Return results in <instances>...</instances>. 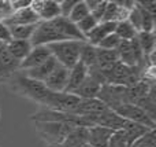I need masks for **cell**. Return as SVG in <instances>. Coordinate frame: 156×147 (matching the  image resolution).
I'll list each match as a JSON object with an SVG mask.
<instances>
[{
    "instance_id": "6da1fadb",
    "label": "cell",
    "mask_w": 156,
    "mask_h": 147,
    "mask_svg": "<svg viewBox=\"0 0 156 147\" xmlns=\"http://www.w3.org/2000/svg\"><path fill=\"white\" fill-rule=\"evenodd\" d=\"M85 41L78 40H63L58 43L48 44L47 48L49 50L51 55L58 61V63L65 66L66 69L70 70L71 68L80 62V52L82 48V44Z\"/></svg>"
},
{
    "instance_id": "7a4b0ae2",
    "label": "cell",
    "mask_w": 156,
    "mask_h": 147,
    "mask_svg": "<svg viewBox=\"0 0 156 147\" xmlns=\"http://www.w3.org/2000/svg\"><path fill=\"white\" fill-rule=\"evenodd\" d=\"M15 87L16 92H19L21 95H23L25 98L30 99V101H34L37 103L43 105V106H45L49 95L52 94L43 83L29 79L23 73L15 76Z\"/></svg>"
},
{
    "instance_id": "3957f363",
    "label": "cell",
    "mask_w": 156,
    "mask_h": 147,
    "mask_svg": "<svg viewBox=\"0 0 156 147\" xmlns=\"http://www.w3.org/2000/svg\"><path fill=\"white\" fill-rule=\"evenodd\" d=\"M74 128L77 127L69 123H36L40 136L52 147L59 146Z\"/></svg>"
},
{
    "instance_id": "277c9868",
    "label": "cell",
    "mask_w": 156,
    "mask_h": 147,
    "mask_svg": "<svg viewBox=\"0 0 156 147\" xmlns=\"http://www.w3.org/2000/svg\"><path fill=\"white\" fill-rule=\"evenodd\" d=\"M111 110L115 112L119 117H122L126 121H130V123L141 124V125L148 127V128H151V129H155V127H156V121L152 120L137 105L123 103V105H119V106L114 107V109H111Z\"/></svg>"
},
{
    "instance_id": "5b68a950",
    "label": "cell",
    "mask_w": 156,
    "mask_h": 147,
    "mask_svg": "<svg viewBox=\"0 0 156 147\" xmlns=\"http://www.w3.org/2000/svg\"><path fill=\"white\" fill-rule=\"evenodd\" d=\"M66 40L52 25L51 21H40L36 25L34 33H33L32 39H30V44L33 47L36 46H48L52 43H58V41Z\"/></svg>"
},
{
    "instance_id": "8992f818",
    "label": "cell",
    "mask_w": 156,
    "mask_h": 147,
    "mask_svg": "<svg viewBox=\"0 0 156 147\" xmlns=\"http://www.w3.org/2000/svg\"><path fill=\"white\" fill-rule=\"evenodd\" d=\"M30 8L37 14L40 21H54L60 17V6L58 0H32Z\"/></svg>"
},
{
    "instance_id": "52a82bcc",
    "label": "cell",
    "mask_w": 156,
    "mask_h": 147,
    "mask_svg": "<svg viewBox=\"0 0 156 147\" xmlns=\"http://www.w3.org/2000/svg\"><path fill=\"white\" fill-rule=\"evenodd\" d=\"M90 123V125H97V127H103V128H107L110 131H119L125 127L126 120H123L122 117H119L115 112H112L111 109L105 110L104 113L97 116H92V117H86Z\"/></svg>"
},
{
    "instance_id": "ba28073f",
    "label": "cell",
    "mask_w": 156,
    "mask_h": 147,
    "mask_svg": "<svg viewBox=\"0 0 156 147\" xmlns=\"http://www.w3.org/2000/svg\"><path fill=\"white\" fill-rule=\"evenodd\" d=\"M69 73H70L69 69H66L62 65H58L55 68V70L44 80L43 84L51 92H56V94L65 92L66 87H67V81H69Z\"/></svg>"
},
{
    "instance_id": "9c48e42d",
    "label": "cell",
    "mask_w": 156,
    "mask_h": 147,
    "mask_svg": "<svg viewBox=\"0 0 156 147\" xmlns=\"http://www.w3.org/2000/svg\"><path fill=\"white\" fill-rule=\"evenodd\" d=\"M105 110H108L107 105L104 102H101L99 98L94 99H81L78 102V105L74 107V110L71 112V114L80 116V117H92V116H97L104 113Z\"/></svg>"
},
{
    "instance_id": "30bf717a",
    "label": "cell",
    "mask_w": 156,
    "mask_h": 147,
    "mask_svg": "<svg viewBox=\"0 0 156 147\" xmlns=\"http://www.w3.org/2000/svg\"><path fill=\"white\" fill-rule=\"evenodd\" d=\"M7 28L12 26H26V25H36L40 22V18L37 17V14L32 10L30 7H26L23 10L14 11L8 18H5L4 21H2Z\"/></svg>"
},
{
    "instance_id": "8fae6325",
    "label": "cell",
    "mask_w": 156,
    "mask_h": 147,
    "mask_svg": "<svg viewBox=\"0 0 156 147\" xmlns=\"http://www.w3.org/2000/svg\"><path fill=\"white\" fill-rule=\"evenodd\" d=\"M51 57V52L47 48V46H36L30 50L27 57L19 63V70H30V69L36 68V66L41 65L45 62L48 58Z\"/></svg>"
},
{
    "instance_id": "7c38bea8",
    "label": "cell",
    "mask_w": 156,
    "mask_h": 147,
    "mask_svg": "<svg viewBox=\"0 0 156 147\" xmlns=\"http://www.w3.org/2000/svg\"><path fill=\"white\" fill-rule=\"evenodd\" d=\"M101 87H103V83L97 77L89 74L85 81L73 92V95H76L80 99H94L99 96Z\"/></svg>"
},
{
    "instance_id": "4fadbf2b",
    "label": "cell",
    "mask_w": 156,
    "mask_h": 147,
    "mask_svg": "<svg viewBox=\"0 0 156 147\" xmlns=\"http://www.w3.org/2000/svg\"><path fill=\"white\" fill-rule=\"evenodd\" d=\"M55 29L66 39V40H78V41H86L85 37L80 33L77 29V25L73 24L69 18H63V17H58L54 21H51Z\"/></svg>"
},
{
    "instance_id": "5bb4252c",
    "label": "cell",
    "mask_w": 156,
    "mask_h": 147,
    "mask_svg": "<svg viewBox=\"0 0 156 147\" xmlns=\"http://www.w3.org/2000/svg\"><path fill=\"white\" fill-rule=\"evenodd\" d=\"M58 65H59V63H58V61L51 55V57H49L45 62H43L41 65H38V66H36V68L30 69V70L23 72V74L26 77H29V79H32V80L44 83V80H45L47 77H48L49 74L55 70V68H56Z\"/></svg>"
},
{
    "instance_id": "9a60e30c",
    "label": "cell",
    "mask_w": 156,
    "mask_h": 147,
    "mask_svg": "<svg viewBox=\"0 0 156 147\" xmlns=\"http://www.w3.org/2000/svg\"><path fill=\"white\" fill-rule=\"evenodd\" d=\"M3 46L7 50L8 54H10L14 59L18 61L19 63L27 57L30 50L33 48V46L30 44L29 40H14V39H11L8 43L3 44Z\"/></svg>"
},
{
    "instance_id": "2e32d148",
    "label": "cell",
    "mask_w": 156,
    "mask_h": 147,
    "mask_svg": "<svg viewBox=\"0 0 156 147\" xmlns=\"http://www.w3.org/2000/svg\"><path fill=\"white\" fill-rule=\"evenodd\" d=\"M89 76V70L85 65H82L81 62H78L74 68L70 69L69 73V81H67V87H66V94H73L74 91L82 84L86 80V77Z\"/></svg>"
},
{
    "instance_id": "e0dca14e",
    "label": "cell",
    "mask_w": 156,
    "mask_h": 147,
    "mask_svg": "<svg viewBox=\"0 0 156 147\" xmlns=\"http://www.w3.org/2000/svg\"><path fill=\"white\" fill-rule=\"evenodd\" d=\"M115 28L116 22H99L96 25V28L85 37L86 43L96 47L103 39H105L108 35H112L115 32Z\"/></svg>"
},
{
    "instance_id": "ac0fdd59",
    "label": "cell",
    "mask_w": 156,
    "mask_h": 147,
    "mask_svg": "<svg viewBox=\"0 0 156 147\" xmlns=\"http://www.w3.org/2000/svg\"><path fill=\"white\" fill-rule=\"evenodd\" d=\"M112 131L103 127L93 125L88 128V145L92 147H108Z\"/></svg>"
},
{
    "instance_id": "d6986e66",
    "label": "cell",
    "mask_w": 156,
    "mask_h": 147,
    "mask_svg": "<svg viewBox=\"0 0 156 147\" xmlns=\"http://www.w3.org/2000/svg\"><path fill=\"white\" fill-rule=\"evenodd\" d=\"M88 143V128L77 127L56 147H82Z\"/></svg>"
},
{
    "instance_id": "ffe728a7",
    "label": "cell",
    "mask_w": 156,
    "mask_h": 147,
    "mask_svg": "<svg viewBox=\"0 0 156 147\" xmlns=\"http://www.w3.org/2000/svg\"><path fill=\"white\" fill-rule=\"evenodd\" d=\"M119 62L118 54L116 51H111V50H101L96 47V66L94 68L100 72H104L110 69L112 65Z\"/></svg>"
},
{
    "instance_id": "44dd1931",
    "label": "cell",
    "mask_w": 156,
    "mask_h": 147,
    "mask_svg": "<svg viewBox=\"0 0 156 147\" xmlns=\"http://www.w3.org/2000/svg\"><path fill=\"white\" fill-rule=\"evenodd\" d=\"M16 70H19V62L8 54L4 46H0V77L12 74Z\"/></svg>"
},
{
    "instance_id": "7402d4cb",
    "label": "cell",
    "mask_w": 156,
    "mask_h": 147,
    "mask_svg": "<svg viewBox=\"0 0 156 147\" xmlns=\"http://www.w3.org/2000/svg\"><path fill=\"white\" fill-rule=\"evenodd\" d=\"M122 131H123L125 136H126V139H127V143H129V147H130V145H132L133 142H136L138 138H141L148 131H151V128L144 127V125H141V124L126 121V124H125V127L122 128Z\"/></svg>"
},
{
    "instance_id": "603a6c76",
    "label": "cell",
    "mask_w": 156,
    "mask_h": 147,
    "mask_svg": "<svg viewBox=\"0 0 156 147\" xmlns=\"http://www.w3.org/2000/svg\"><path fill=\"white\" fill-rule=\"evenodd\" d=\"M136 39H137V43L143 51L144 57H148L155 52V32H138Z\"/></svg>"
},
{
    "instance_id": "cb8c5ba5",
    "label": "cell",
    "mask_w": 156,
    "mask_h": 147,
    "mask_svg": "<svg viewBox=\"0 0 156 147\" xmlns=\"http://www.w3.org/2000/svg\"><path fill=\"white\" fill-rule=\"evenodd\" d=\"M80 62L82 65H85L86 68L92 69L96 66V47L90 46L89 43H83L82 44V48H81L80 52Z\"/></svg>"
},
{
    "instance_id": "d4e9b609",
    "label": "cell",
    "mask_w": 156,
    "mask_h": 147,
    "mask_svg": "<svg viewBox=\"0 0 156 147\" xmlns=\"http://www.w3.org/2000/svg\"><path fill=\"white\" fill-rule=\"evenodd\" d=\"M115 33L116 36L119 37V40L122 41H130L133 39H136L137 36V32L134 30V28L130 25V22L127 21H121L116 22V28H115Z\"/></svg>"
},
{
    "instance_id": "484cf974",
    "label": "cell",
    "mask_w": 156,
    "mask_h": 147,
    "mask_svg": "<svg viewBox=\"0 0 156 147\" xmlns=\"http://www.w3.org/2000/svg\"><path fill=\"white\" fill-rule=\"evenodd\" d=\"M37 25V24H36ZM36 25H26V26H12L8 28L10 29L11 39L14 40H29L32 39L33 33H34Z\"/></svg>"
},
{
    "instance_id": "4316f807",
    "label": "cell",
    "mask_w": 156,
    "mask_h": 147,
    "mask_svg": "<svg viewBox=\"0 0 156 147\" xmlns=\"http://www.w3.org/2000/svg\"><path fill=\"white\" fill-rule=\"evenodd\" d=\"M89 10L88 7H86V3L85 0H78L76 3V6L73 7V10H71V13L69 14L67 18L70 19L73 24H77V22H80L81 19H83L85 17L89 15Z\"/></svg>"
},
{
    "instance_id": "83f0119b",
    "label": "cell",
    "mask_w": 156,
    "mask_h": 147,
    "mask_svg": "<svg viewBox=\"0 0 156 147\" xmlns=\"http://www.w3.org/2000/svg\"><path fill=\"white\" fill-rule=\"evenodd\" d=\"M99 24V22L96 21V19L93 18V17L89 14L88 17H85L83 19H81L80 22H77V29L80 30V33L83 36V37H86V36L89 35V33L92 32V30L96 28V25Z\"/></svg>"
},
{
    "instance_id": "f1b7e54d",
    "label": "cell",
    "mask_w": 156,
    "mask_h": 147,
    "mask_svg": "<svg viewBox=\"0 0 156 147\" xmlns=\"http://www.w3.org/2000/svg\"><path fill=\"white\" fill-rule=\"evenodd\" d=\"M130 147H156V132L155 129L148 131L145 135L138 138L136 142H133Z\"/></svg>"
},
{
    "instance_id": "f546056e",
    "label": "cell",
    "mask_w": 156,
    "mask_h": 147,
    "mask_svg": "<svg viewBox=\"0 0 156 147\" xmlns=\"http://www.w3.org/2000/svg\"><path fill=\"white\" fill-rule=\"evenodd\" d=\"M119 43H121L119 37L115 35V33H112V35H108L105 39H103V40L100 41L96 47L97 48H101V50H111V51H116Z\"/></svg>"
},
{
    "instance_id": "4dcf8cb0",
    "label": "cell",
    "mask_w": 156,
    "mask_h": 147,
    "mask_svg": "<svg viewBox=\"0 0 156 147\" xmlns=\"http://www.w3.org/2000/svg\"><path fill=\"white\" fill-rule=\"evenodd\" d=\"M108 147H129L127 139L122 129L112 132V135L110 138V142H108Z\"/></svg>"
},
{
    "instance_id": "1f68e13d",
    "label": "cell",
    "mask_w": 156,
    "mask_h": 147,
    "mask_svg": "<svg viewBox=\"0 0 156 147\" xmlns=\"http://www.w3.org/2000/svg\"><path fill=\"white\" fill-rule=\"evenodd\" d=\"M78 0H62V2H59V6H60V17H63V18H67L69 14L71 13V10H73V7L76 6V3Z\"/></svg>"
},
{
    "instance_id": "d6a6232c",
    "label": "cell",
    "mask_w": 156,
    "mask_h": 147,
    "mask_svg": "<svg viewBox=\"0 0 156 147\" xmlns=\"http://www.w3.org/2000/svg\"><path fill=\"white\" fill-rule=\"evenodd\" d=\"M14 11H12V7H11L10 0H0V21H4Z\"/></svg>"
},
{
    "instance_id": "836d02e7",
    "label": "cell",
    "mask_w": 156,
    "mask_h": 147,
    "mask_svg": "<svg viewBox=\"0 0 156 147\" xmlns=\"http://www.w3.org/2000/svg\"><path fill=\"white\" fill-rule=\"evenodd\" d=\"M105 6H107V0H100V3L97 4V7L94 8L93 11L90 13V15L96 19L97 22H101L103 21V17H104V11H105Z\"/></svg>"
},
{
    "instance_id": "e575fe53",
    "label": "cell",
    "mask_w": 156,
    "mask_h": 147,
    "mask_svg": "<svg viewBox=\"0 0 156 147\" xmlns=\"http://www.w3.org/2000/svg\"><path fill=\"white\" fill-rule=\"evenodd\" d=\"M11 40V35H10V29L0 21V43L5 44Z\"/></svg>"
},
{
    "instance_id": "d590c367",
    "label": "cell",
    "mask_w": 156,
    "mask_h": 147,
    "mask_svg": "<svg viewBox=\"0 0 156 147\" xmlns=\"http://www.w3.org/2000/svg\"><path fill=\"white\" fill-rule=\"evenodd\" d=\"M12 11H18V10H23L26 7H30L32 0H10Z\"/></svg>"
},
{
    "instance_id": "8d00e7d4",
    "label": "cell",
    "mask_w": 156,
    "mask_h": 147,
    "mask_svg": "<svg viewBox=\"0 0 156 147\" xmlns=\"http://www.w3.org/2000/svg\"><path fill=\"white\" fill-rule=\"evenodd\" d=\"M82 147H92V146H90V145H88V143H86V145H85V146H82Z\"/></svg>"
},
{
    "instance_id": "74e56055",
    "label": "cell",
    "mask_w": 156,
    "mask_h": 147,
    "mask_svg": "<svg viewBox=\"0 0 156 147\" xmlns=\"http://www.w3.org/2000/svg\"><path fill=\"white\" fill-rule=\"evenodd\" d=\"M0 118H2V112H0Z\"/></svg>"
}]
</instances>
